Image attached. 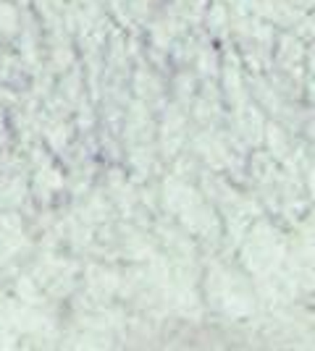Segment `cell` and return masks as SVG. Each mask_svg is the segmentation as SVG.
<instances>
[{
    "label": "cell",
    "instance_id": "cell-1",
    "mask_svg": "<svg viewBox=\"0 0 315 351\" xmlns=\"http://www.w3.org/2000/svg\"><path fill=\"white\" fill-rule=\"evenodd\" d=\"M19 29V8H16L11 0H3L0 3V32L3 34H11Z\"/></svg>",
    "mask_w": 315,
    "mask_h": 351
}]
</instances>
